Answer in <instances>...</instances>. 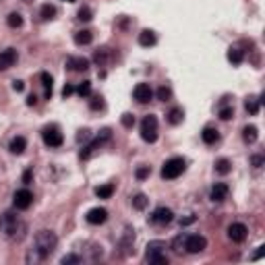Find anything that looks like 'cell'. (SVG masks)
Masks as SVG:
<instances>
[{
    "label": "cell",
    "mask_w": 265,
    "mask_h": 265,
    "mask_svg": "<svg viewBox=\"0 0 265 265\" xmlns=\"http://www.w3.org/2000/svg\"><path fill=\"white\" fill-rule=\"evenodd\" d=\"M0 228H2L6 238H11V240H21L25 236V222L13 212H6L0 217Z\"/></svg>",
    "instance_id": "6da1fadb"
},
{
    "label": "cell",
    "mask_w": 265,
    "mask_h": 265,
    "mask_svg": "<svg viewBox=\"0 0 265 265\" xmlns=\"http://www.w3.org/2000/svg\"><path fill=\"white\" fill-rule=\"evenodd\" d=\"M56 244H58V238H56L54 232H50V230H40V232L35 234V249L42 253L44 259L56 249Z\"/></svg>",
    "instance_id": "7a4b0ae2"
},
{
    "label": "cell",
    "mask_w": 265,
    "mask_h": 265,
    "mask_svg": "<svg viewBox=\"0 0 265 265\" xmlns=\"http://www.w3.org/2000/svg\"><path fill=\"white\" fill-rule=\"evenodd\" d=\"M145 259L151 265H168V255H166V244L162 240H154L147 244Z\"/></svg>",
    "instance_id": "3957f363"
},
{
    "label": "cell",
    "mask_w": 265,
    "mask_h": 265,
    "mask_svg": "<svg viewBox=\"0 0 265 265\" xmlns=\"http://www.w3.org/2000/svg\"><path fill=\"white\" fill-rule=\"evenodd\" d=\"M185 170H186V162L183 158H170L162 168V178H166V181H174V178L181 176Z\"/></svg>",
    "instance_id": "277c9868"
},
{
    "label": "cell",
    "mask_w": 265,
    "mask_h": 265,
    "mask_svg": "<svg viewBox=\"0 0 265 265\" xmlns=\"http://www.w3.org/2000/svg\"><path fill=\"white\" fill-rule=\"evenodd\" d=\"M141 139L145 143H156L158 141V118L156 116H145L141 122Z\"/></svg>",
    "instance_id": "5b68a950"
},
{
    "label": "cell",
    "mask_w": 265,
    "mask_h": 265,
    "mask_svg": "<svg viewBox=\"0 0 265 265\" xmlns=\"http://www.w3.org/2000/svg\"><path fill=\"white\" fill-rule=\"evenodd\" d=\"M205 247H207L205 236H201V234H186L185 236V251L186 253L197 255V253H201Z\"/></svg>",
    "instance_id": "8992f818"
},
{
    "label": "cell",
    "mask_w": 265,
    "mask_h": 265,
    "mask_svg": "<svg viewBox=\"0 0 265 265\" xmlns=\"http://www.w3.org/2000/svg\"><path fill=\"white\" fill-rule=\"evenodd\" d=\"M42 139H44V143L48 145V147H60L62 141H64L58 127H46L42 131Z\"/></svg>",
    "instance_id": "52a82bcc"
},
{
    "label": "cell",
    "mask_w": 265,
    "mask_h": 265,
    "mask_svg": "<svg viewBox=\"0 0 265 265\" xmlns=\"http://www.w3.org/2000/svg\"><path fill=\"white\" fill-rule=\"evenodd\" d=\"M108 139H110V131H108V129H104V131H102V135H98V137L93 139V141H91V143H89L87 147H85V149L81 151V158H83V159L91 158V154H93V151H98V149H100L104 143H106Z\"/></svg>",
    "instance_id": "ba28073f"
},
{
    "label": "cell",
    "mask_w": 265,
    "mask_h": 265,
    "mask_svg": "<svg viewBox=\"0 0 265 265\" xmlns=\"http://www.w3.org/2000/svg\"><path fill=\"white\" fill-rule=\"evenodd\" d=\"M174 220V213L170 207H156L154 213H151V222L158 224V226H166Z\"/></svg>",
    "instance_id": "9c48e42d"
},
{
    "label": "cell",
    "mask_w": 265,
    "mask_h": 265,
    "mask_svg": "<svg viewBox=\"0 0 265 265\" xmlns=\"http://www.w3.org/2000/svg\"><path fill=\"white\" fill-rule=\"evenodd\" d=\"M13 203H15L17 210H29L31 203H33L31 191H27V188H21V191H17L15 197H13Z\"/></svg>",
    "instance_id": "30bf717a"
},
{
    "label": "cell",
    "mask_w": 265,
    "mask_h": 265,
    "mask_svg": "<svg viewBox=\"0 0 265 265\" xmlns=\"http://www.w3.org/2000/svg\"><path fill=\"white\" fill-rule=\"evenodd\" d=\"M228 236H230L232 242H244V240H247V236H249V230H247V226H244V224L236 222V224H232L228 228Z\"/></svg>",
    "instance_id": "8fae6325"
},
{
    "label": "cell",
    "mask_w": 265,
    "mask_h": 265,
    "mask_svg": "<svg viewBox=\"0 0 265 265\" xmlns=\"http://www.w3.org/2000/svg\"><path fill=\"white\" fill-rule=\"evenodd\" d=\"M132 96H135V100L139 104H147L151 98H154V91H151V87L147 83H139L135 87V91H132Z\"/></svg>",
    "instance_id": "7c38bea8"
},
{
    "label": "cell",
    "mask_w": 265,
    "mask_h": 265,
    "mask_svg": "<svg viewBox=\"0 0 265 265\" xmlns=\"http://www.w3.org/2000/svg\"><path fill=\"white\" fill-rule=\"evenodd\" d=\"M87 222L89 224H93V226H100V224H104L108 220V212L104 210V207H93V210H89L87 212Z\"/></svg>",
    "instance_id": "4fadbf2b"
},
{
    "label": "cell",
    "mask_w": 265,
    "mask_h": 265,
    "mask_svg": "<svg viewBox=\"0 0 265 265\" xmlns=\"http://www.w3.org/2000/svg\"><path fill=\"white\" fill-rule=\"evenodd\" d=\"M17 62V50L8 48V50H2L0 52V71H6Z\"/></svg>",
    "instance_id": "5bb4252c"
},
{
    "label": "cell",
    "mask_w": 265,
    "mask_h": 265,
    "mask_svg": "<svg viewBox=\"0 0 265 265\" xmlns=\"http://www.w3.org/2000/svg\"><path fill=\"white\" fill-rule=\"evenodd\" d=\"M210 197H212V201H213V203H222L224 199H228V185L215 183L213 188H212V193H210Z\"/></svg>",
    "instance_id": "9a60e30c"
},
{
    "label": "cell",
    "mask_w": 265,
    "mask_h": 265,
    "mask_svg": "<svg viewBox=\"0 0 265 265\" xmlns=\"http://www.w3.org/2000/svg\"><path fill=\"white\" fill-rule=\"evenodd\" d=\"M66 69L69 71H87L89 69V60L87 58H81V56H71L69 60H66Z\"/></svg>",
    "instance_id": "2e32d148"
},
{
    "label": "cell",
    "mask_w": 265,
    "mask_h": 265,
    "mask_svg": "<svg viewBox=\"0 0 265 265\" xmlns=\"http://www.w3.org/2000/svg\"><path fill=\"white\" fill-rule=\"evenodd\" d=\"M201 139H203V143L213 145V143H217V139H220V132H217V129H213V127H205L203 132H201Z\"/></svg>",
    "instance_id": "e0dca14e"
},
{
    "label": "cell",
    "mask_w": 265,
    "mask_h": 265,
    "mask_svg": "<svg viewBox=\"0 0 265 265\" xmlns=\"http://www.w3.org/2000/svg\"><path fill=\"white\" fill-rule=\"evenodd\" d=\"M91 40H93V33L89 29H81L75 33V44L77 46H87V44H91Z\"/></svg>",
    "instance_id": "ac0fdd59"
},
{
    "label": "cell",
    "mask_w": 265,
    "mask_h": 265,
    "mask_svg": "<svg viewBox=\"0 0 265 265\" xmlns=\"http://www.w3.org/2000/svg\"><path fill=\"white\" fill-rule=\"evenodd\" d=\"M156 42H158V37H156L154 31L145 29V31H141V33H139V44H141V46H145V48H147V46H154Z\"/></svg>",
    "instance_id": "d6986e66"
},
{
    "label": "cell",
    "mask_w": 265,
    "mask_h": 265,
    "mask_svg": "<svg viewBox=\"0 0 265 265\" xmlns=\"http://www.w3.org/2000/svg\"><path fill=\"white\" fill-rule=\"evenodd\" d=\"M25 147H27V141L23 139V137H15L13 141H11V145H8V149H11L13 151V154H23V151H25Z\"/></svg>",
    "instance_id": "ffe728a7"
},
{
    "label": "cell",
    "mask_w": 265,
    "mask_h": 265,
    "mask_svg": "<svg viewBox=\"0 0 265 265\" xmlns=\"http://www.w3.org/2000/svg\"><path fill=\"white\" fill-rule=\"evenodd\" d=\"M257 137H259V135H257V127H253V125H251V127H244V131H242V139L247 141L249 145H253L255 141H257Z\"/></svg>",
    "instance_id": "44dd1931"
},
{
    "label": "cell",
    "mask_w": 265,
    "mask_h": 265,
    "mask_svg": "<svg viewBox=\"0 0 265 265\" xmlns=\"http://www.w3.org/2000/svg\"><path fill=\"white\" fill-rule=\"evenodd\" d=\"M183 118H185V112L181 108H172L168 112V122L170 125H181Z\"/></svg>",
    "instance_id": "7402d4cb"
},
{
    "label": "cell",
    "mask_w": 265,
    "mask_h": 265,
    "mask_svg": "<svg viewBox=\"0 0 265 265\" xmlns=\"http://www.w3.org/2000/svg\"><path fill=\"white\" fill-rule=\"evenodd\" d=\"M242 58H244V52L238 48V46H234V48L228 50V60H230L232 64H240Z\"/></svg>",
    "instance_id": "603a6c76"
},
{
    "label": "cell",
    "mask_w": 265,
    "mask_h": 265,
    "mask_svg": "<svg viewBox=\"0 0 265 265\" xmlns=\"http://www.w3.org/2000/svg\"><path fill=\"white\" fill-rule=\"evenodd\" d=\"M244 108H247V112H249V114H257V112H259V98H255V96H251L247 102H244Z\"/></svg>",
    "instance_id": "cb8c5ba5"
},
{
    "label": "cell",
    "mask_w": 265,
    "mask_h": 265,
    "mask_svg": "<svg viewBox=\"0 0 265 265\" xmlns=\"http://www.w3.org/2000/svg\"><path fill=\"white\" fill-rule=\"evenodd\" d=\"M112 193H114V185H104V186H98L96 188V195L100 199H110Z\"/></svg>",
    "instance_id": "d4e9b609"
},
{
    "label": "cell",
    "mask_w": 265,
    "mask_h": 265,
    "mask_svg": "<svg viewBox=\"0 0 265 265\" xmlns=\"http://www.w3.org/2000/svg\"><path fill=\"white\" fill-rule=\"evenodd\" d=\"M230 170H232V164L228 162V159H217V162H215V172L217 174H228L230 172Z\"/></svg>",
    "instance_id": "484cf974"
},
{
    "label": "cell",
    "mask_w": 265,
    "mask_h": 265,
    "mask_svg": "<svg viewBox=\"0 0 265 265\" xmlns=\"http://www.w3.org/2000/svg\"><path fill=\"white\" fill-rule=\"evenodd\" d=\"M40 79H42V85H44V89H46V98H50L52 96V77H50L48 73H42Z\"/></svg>",
    "instance_id": "4316f807"
},
{
    "label": "cell",
    "mask_w": 265,
    "mask_h": 265,
    "mask_svg": "<svg viewBox=\"0 0 265 265\" xmlns=\"http://www.w3.org/2000/svg\"><path fill=\"white\" fill-rule=\"evenodd\" d=\"M40 15H42L44 21H48V19H54L56 8H54L52 4H44V6H42V11H40Z\"/></svg>",
    "instance_id": "83f0119b"
},
{
    "label": "cell",
    "mask_w": 265,
    "mask_h": 265,
    "mask_svg": "<svg viewBox=\"0 0 265 265\" xmlns=\"http://www.w3.org/2000/svg\"><path fill=\"white\" fill-rule=\"evenodd\" d=\"M6 23H8V27H21L23 25V17L19 13H11L8 19H6Z\"/></svg>",
    "instance_id": "f1b7e54d"
},
{
    "label": "cell",
    "mask_w": 265,
    "mask_h": 265,
    "mask_svg": "<svg viewBox=\"0 0 265 265\" xmlns=\"http://www.w3.org/2000/svg\"><path fill=\"white\" fill-rule=\"evenodd\" d=\"M132 205H135L137 207V210H145V207H147V197L145 195H135V197H132Z\"/></svg>",
    "instance_id": "f546056e"
},
{
    "label": "cell",
    "mask_w": 265,
    "mask_h": 265,
    "mask_svg": "<svg viewBox=\"0 0 265 265\" xmlns=\"http://www.w3.org/2000/svg\"><path fill=\"white\" fill-rule=\"evenodd\" d=\"M77 93H79L81 98H87L89 93H91V83H89V81H83L79 87H77Z\"/></svg>",
    "instance_id": "4dcf8cb0"
},
{
    "label": "cell",
    "mask_w": 265,
    "mask_h": 265,
    "mask_svg": "<svg viewBox=\"0 0 265 265\" xmlns=\"http://www.w3.org/2000/svg\"><path fill=\"white\" fill-rule=\"evenodd\" d=\"M185 236H186V234H181V236H176V238H174L172 249H174L176 253H183V251H185Z\"/></svg>",
    "instance_id": "1f68e13d"
},
{
    "label": "cell",
    "mask_w": 265,
    "mask_h": 265,
    "mask_svg": "<svg viewBox=\"0 0 265 265\" xmlns=\"http://www.w3.org/2000/svg\"><path fill=\"white\" fill-rule=\"evenodd\" d=\"M232 116H234L232 106H226V108H222V110H220V118H222V120H230Z\"/></svg>",
    "instance_id": "d6a6232c"
},
{
    "label": "cell",
    "mask_w": 265,
    "mask_h": 265,
    "mask_svg": "<svg viewBox=\"0 0 265 265\" xmlns=\"http://www.w3.org/2000/svg\"><path fill=\"white\" fill-rule=\"evenodd\" d=\"M170 96H172V91H170L168 87H159V89H158V98L162 100V102H168Z\"/></svg>",
    "instance_id": "836d02e7"
},
{
    "label": "cell",
    "mask_w": 265,
    "mask_h": 265,
    "mask_svg": "<svg viewBox=\"0 0 265 265\" xmlns=\"http://www.w3.org/2000/svg\"><path fill=\"white\" fill-rule=\"evenodd\" d=\"M60 263H62V265H69V263H81V257H77V255H64Z\"/></svg>",
    "instance_id": "e575fe53"
},
{
    "label": "cell",
    "mask_w": 265,
    "mask_h": 265,
    "mask_svg": "<svg viewBox=\"0 0 265 265\" xmlns=\"http://www.w3.org/2000/svg\"><path fill=\"white\" fill-rule=\"evenodd\" d=\"M79 19H81V21H89V19H91V11H89L87 6H83L81 11H79Z\"/></svg>",
    "instance_id": "d590c367"
},
{
    "label": "cell",
    "mask_w": 265,
    "mask_h": 265,
    "mask_svg": "<svg viewBox=\"0 0 265 265\" xmlns=\"http://www.w3.org/2000/svg\"><path fill=\"white\" fill-rule=\"evenodd\" d=\"M122 125H125V127H132V125H135V118H132L131 114H122Z\"/></svg>",
    "instance_id": "8d00e7d4"
},
{
    "label": "cell",
    "mask_w": 265,
    "mask_h": 265,
    "mask_svg": "<svg viewBox=\"0 0 265 265\" xmlns=\"http://www.w3.org/2000/svg\"><path fill=\"white\" fill-rule=\"evenodd\" d=\"M100 108H104L102 98H93V100H91V110H100Z\"/></svg>",
    "instance_id": "74e56055"
},
{
    "label": "cell",
    "mask_w": 265,
    "mask_h": 265,
    "mask_svg": "<svg viewBox=\"0 0 265 265\" xmlns=\"http://www.w3.org/2000/svg\"><path fill=\"white\" fill-rule=\"evenodd\" d=\"M145 176H149V166H143L137 170V178H145Z\"/></svg>",
    "instance_id": "f35d334b"
},
{
    "label": "cell",
    "mask_w": 265,
    "mask_h": 265,
    "mask_svg": "<svg viewBox=\"0 0 265 265\" xmlns=\"http://www.w3.org/2000/svg\"><path fill=\"white\" fill-rule=\"evenodd\" d=\"M251 162H253L255 168H261V166H263V158H261V156H253V158H251Z\"/></svg>",
    "instance_id": "ab89813d"
},
{
    "label": "cell",
    "mask_w": 265,
    "mask_h": 265,
    "mask_svg": "<svg viewBox=\"0 0 265 265\" xmlns=\"http://www.w3.org/2000/svg\"><path fill=\"white\" fill-rule=\"evenodd\" d=\"M73 91H75V89L71 87V85H66V87L62 89V96H64V98H69V96H71V93H73Z\"/></svg>",
    "instance_id": "60d3db41"
},
{
    "label": "cell",
    "mask_w": 265,
    "mask_h": 265,
    "mask_svg": "<svg viewBox=\"0 0 265 265\" xmlns=\"http://www.w3.org/2000/svg\"><path fill=\"white\" fill-rule=\"evenodd\" d=\"M13 87H15V91H23V87H25V85H23V81H15V85H13Z\"/></svg>",
    "instance_id": "b9f144b4"
},
{
    "label": "cell",
    "mask_w": 265,
    "mask_h": 265,
    "mask_svg": "<svg viewBox=\"0 0 265 265\" xmlns=\"http://www.w3.org/2000/svg\"><path fill=\"white\" fill-rule=\"evenodd\" d=\"M29 181H31V172H25V174H23V183L29 185Z\"/></svg>",
    "instance_id": "7bdbcfd3"
},
{
    "label": "cell",
    "mask_w": 265,
    "mask_h": 265,
    "mask_svg": "<svg viewBox=\"0 0 265 265\" xmlns=\"http://www.w3.org/2000/svg\"><path fill=\"white\" fill-rule=\"evenodd\" d=\"M35 102H37V100H35V96H29V98H27V104H29V106H33Z\"/></svg>",
    "instance_id": "ee69618b"
},
{
    "label": "cell",
    "mask_w": 265,
    "mask_h": 265,
    "mask_svg": "<svg viewBox=\"0 0 265 265\" xmlns=\"http://www.w3.org/2000/svg\"><path fill=\"white\" fill-rule=\"evenodd\" d=\"M69 2H73V0H69Z\"/></svg>",
    "instance_id": "f6af8a7d"
}]
</instances>
